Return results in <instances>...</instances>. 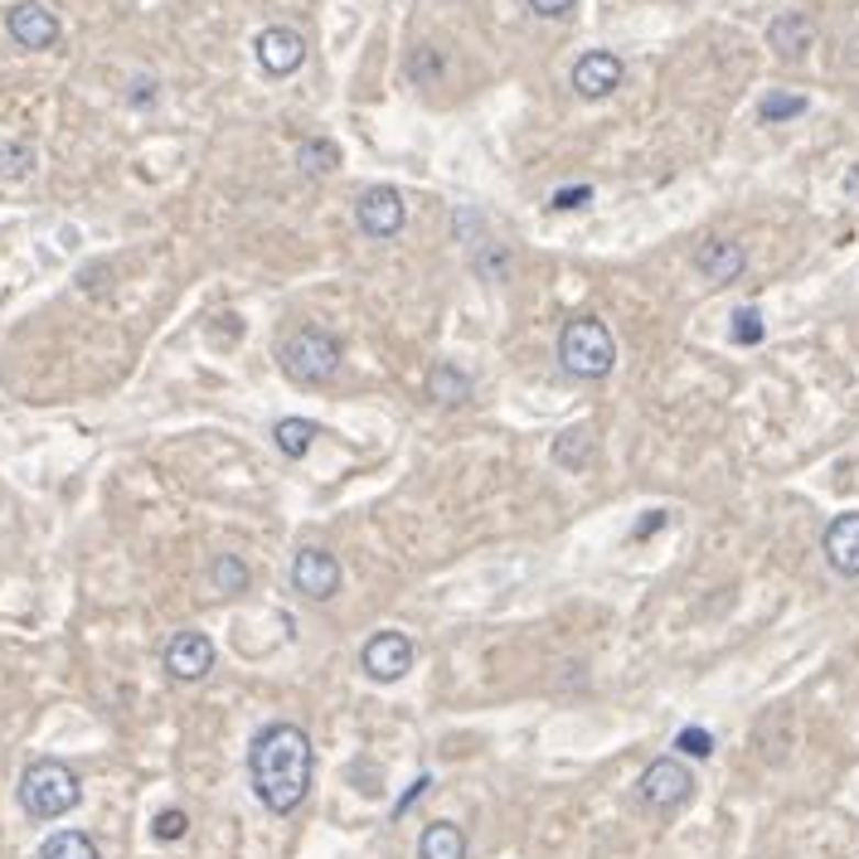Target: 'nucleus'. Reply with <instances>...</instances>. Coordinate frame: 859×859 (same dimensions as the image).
Wrapping results in <instances>:
<instances>
[{"instance_id": "obj_25", "label": "nucleus", "mask_w": 859, "mask_h": 859, "mask_svg": "<svg viewBox=\"0 0 859 859\" xmlns=\"http://www.w3.org/2000/svg\"><path fill=\"white\" fill-rule=\"evenodd\" d=\"M762 335H768V326H762L758 306H738V311H734V340H738V345H758Z\"/></svg>"}, {"instance_id": "obj_20", "label": "nucleus", "mask_w": 859, "mask_h": 859, "mask_svg": "<svg viewBox=\"0 0 859 859\" xmlns=\"http://www.w3.org/2000/svg\"><path fill=\"white\" fill-rule=\"evenodd\" d=\"M209 583H214L223 597H239V593H249L253 573H249V563H243L239 554H219L214 563H209Z\"/></svg>"}, {"instance_id": "obj_19", "label": "nucleus", "mask_w": 859, "mask_h": 859, "mask_svg": "<svg viewBox=\"0 0 859 859\" xmlns=\"http://www.w3.org/2000/svg\"><path fill=\"white\" fill-rule=\"evenodd\" d=\"M316 422L311 418H282L277 428H273V442H277V452L282 456H291V462H301L306 452H311V442H316Z\"/></svg>"}, {"instance_id": "obj_11", "label": "nucleus", "mask_w": 859, "mask_h": 859, "mask_svg": "<svg viewBox=\"0 0 859 859\" xmlns=\"http://www.w3.org/2000/svg\"><path fill=\"white\" fill-rule=\"evenodd\" d=\"M621 78H627V64H621L612 49H587L579 64H573V92H579V98H587V102L617 92Z\"/></svg>"}, {"instance_id": "obj_23", "label": "nucleus", "mask_w": 859, "mask_h": 859, "mask_svg": "<svg viewBox=\"0 0 859 859\" xmlns=\"http://www.w3.org/2000/svg\"><path fill=\"white\" fill-rule=\"evenodd\" d=\"M806 112V98L802 92H768V98L758 102V117L762 122H792V117Z\"/></svg>"}, {"instance_id": "obj_29", "label": "nucleus", "mask_w": 859, "mask_h": 859, "mask_svg": "<svg viewBox=\"0 0 859 859\" xmlns=\"http://www.w3.org/2000/svg\"><path fill=\"white\" fill-rule=\"evenodd\" d=\"M573 5H579V0H529V10H535V15H544V20H563Z\"/></svg>"}, {"instance_id": "obj_8", "label": "nucleus", "mask_w": 859, "mask_h": 859, "mask_svg": "<svg viewBox=\"0 0 859 859\" xmlns=\"http://www.w3.org/2000/svg\"><path fill=\"white\" fill-rule=\"evenodd\" d=\"M355 223L364 239H394L398 229L408 223V209H404V195L394 185H379V190H364L360 205H355Z\"/></svg>"}, {"instance_id": "obj_4", "label": "nucleus", "mask_w": 859, "mask_h": 859, "mask_svg": "<svg viewBox=\"0 0 859 859\" xmlns=\"http://www.w3.org/2000/svg\"><path fill=\"white\" fill-rule=\"evenodd\" d=\"M277 364L291 384H331L340 370V340L321 326H301L277 345Z\"/></svg>"}, {"instance_id": "obj_15", "label": "nucleus", "mask_w": 859, "mask_h": 859, "mask_svg": "<svg viewBox=\"0 0 859 859\" xmlns=\"http://www.w3.org/2000/svg\"><path fill=\"white\" fill-rule=\"evenodd\" d=\"M768 44L777 49V58H786V64H796V58L811 54V44H816V25H811L806 15H777L768 25Z\"/></svg>"}, {"instance_id": "obj_13", "label": "nucleus", "mask_w": 859, "mask_h": 859, "mask_svg": "<svg viewBox=\"0 0 859 859\" xmlns=\"http://www.w3.org/2000/svg\"><path fill=\"white\" fill-rule=\"evenodd\" d=\"M748 267V253L738 239H704L700 249H694V273L704 282H714V287H724V282H738Z\"/></svg>"}, {"instance_id": "obj_17", "label": "nucleus", "mask_w": 859, "mask_h": 859, "mask_svg": "<svg viewBox=\"0 0 859 859\" xmlns=\"http://www.w3.org/2000/svg\"><path fill=\"white\" fill-rule=\"evenodd\" d=\"M428 394L438 398L442 408H462L466 398H472V374L456 370V364H432V374H428Z\"/></svg>"}, {"instance_id": "obj_2", "label": "nucleus", "mask_w": 859, "mask_h": 859, "mask_svg": "<svg viewBox=\"0 0 859 859\" xmlns=\"http://www.w3.org/2000/svg\"><path fill=\"white\" fill-rule=\"evenodd\" d=\"M78 802H84V782H78V772L64 768L58 758L30 762L25 777H20V806H25L30 821H58Z\"/></svg>"}, {"instance_id": "obj_1", "label": "nucleus", "mask_w": 859, "mask_h": 859, "mask_svg": "<svg viewBox=\"0 0 859 859\" xmlns=\"http://www.w3.org/2000/svg\"><path fill=\"white\" fill-rule=\"evenodd\" d=\"M311 772H316V748L306 738L301 724H267L257 728L253 748H249V777L253 792L273 816H291L306 792H311Z\"/></svg>"}, {"instance_id": "obj_14", "label": "nucleus", "mask_w": 859, "mask_h": 859, "mask_svg": "<svg viewBox=\"0 0 859 859\" xmlns=\"http://www.w3.org/2000/svg\"><path fill=\"white\" fill-rule=\"evenodd\" d=\"M821 549H826V563L840 573V579H859V510L835 515V520L826 525Z\"/></svg>"}, {"instance_id": "obj_18", "label": "nucleus", "mask_w": 859, "mask_h": 859, "mask_svg": "<svg viewBox=\"0 0 859 859\" xmlns=\"http://www.w3.org/2000/svg\"><path fill=\"white\" fill-rule=\"evenodd\" d=\"M554 462L563 472H583L593 462V428H563L554 438Z\"/></svg>"}, {"instance_id": "obj_10", "label": "nucleus", "mask_w": 859, "mask_h": 859, "mask_svg": "<svg viewBox=\"0 0 859 859\" xmlns=\"http://www.w3.org/2000/svg\"><path fill=\"white\" fill-rule=\"evenodd\" d=\"M253 54H257V64H263V74L287 78L306 64V40H301V30H291V25H267L253 40Z\"/></svg>"}, {"instance_id": "obj_3", "label": "nucleus", "mask_w": 859, "mask_h": 859, "mask_svg": "<svg viewBox=\"0 0 859 859\" xmlns=\"http://www.w3.org/2000/svg\"><path fill=\"white\" fill-rule=\"evenodd\" d=\"M559 364L573 374V379H607L612 364H617V340L597 316H573V321H563L559 331Z\"/></svg>"}, {"instance_id": "obj_7", "label": "nucleus", "mask_w": 859, "mask_h": 859, "mask_svg": "<svg viewBox=\"0 0 859 859\" xmlns=\"http://www.w3.org/2000/svg\"><path fill=\"white\" fill-rule=\"evenodd\" d=\"M360 665H364V675H370V680L394 685V680H404L408 665H414V641H408L404 631H379V637L364 641Z\"/></svg>"}, {"instance_id": "obj_28", "label": "nucleus", "mask_w": 859, "mask_h": 859, "mask_svg": "<svg viewBox=\"0 0 859 859\" xmlns=\"http://www.w3.org/2000/svg\"><path fill=\"white\" fill-rule=\"evenodd\" d=\"M587 199H593V185H563V190H554V199H549V209H583Z\"/></svg>"}, {"instance_id": "obj_21", "label": "nucleus", "mask_w": 859, "mask_h": 859, "mask_svg": "<svg viewBox=\"0 0 859 859\" xmlns=\"http://www.w3.org/2000/svg\"><path fill=\"white\" fill-rule=\"evenodd\" d=\"M34 859H98V845L88 840L84 830H58L49 840L40 845V855Z\"/></svg>"}, {"instance_id": "obj_27", "label": "nucleus", "mask_w": 859, "mask_h": 859, "mask_svg": "<svg viewBox=\"0 0 859 859\" xmlns=\"http://www.w3.org/2000/svg\"><path fill=\"white\" fill-rule=\"evenodd\" d=\"M151 830H156V840H180V835L190 830V816H185V811H161Z\"/></svg>"}, {"instance_id": "obj_22", "label": "nucleus", "mask_w": 859, "mask_h": 859, "mask_svg": "<svg viewBox=\"0 0 859 859\" xmlns=\"http://www.w3.org/2000/svg\"><path fill=\"white\" fill-rule=\"evenodd\" d=\"M297 166L306 175H331L340 166V146H335V141H326V136H306L297 146Z\"/></svg>"}, {"instance_id": "obj_12", "label": "nucleus", "mask_w": 859, "mask_h": 859, "mask_svg": "<svg viewBox=\"0 0 859 859\" xmlns=\"http://www.w3.org/2000/svg\"><path fill=\"white\" fill-rule=\"evenodd\" d=\"M5 30H10V40H15L20 49H54L58 44V15L44 10L40 0H20V5H10Z\"/></svg>"}, {"instance_id": "obj_31", "label": "nucleus", "mask_w": 859, "mask_h": 859, "mask_svg": "<svg viewBox=\"0 0 859 859\" xmlns=\"http://www.w3.org/2000/svg\"><path fill=\"white\" fill-rule=\"evenodd\" d=\"M845 195L859 199V166H850V175H845Z\"/></svg>"}, {"instance_id": "obj_24", "label": "nucleus", "mask_w": 859, "mask_h": 859, "mask_svg": "<svg viewBox=\"0 0 859 859\" xmlns=\"http://www.w3.org/2000/svg\"><path fill=\"white\" fill-rule=\"evenodd\" d=\"M30 170H34V146L5 141V146H0V180H25Z\"/></svg>"}, {"instance_id": "obj_30", "label": "nucleus", "mask_w": 859, "mask_h": 859, "mask_svg": "<svg viewBox=\"0 0 859 859\" xmlns=\"http://www.w3.org/2000/svg\"><path fill=\"white\" fill-rule=\"evenodd\" d=\"M665 525V510H656V515H646V520H637V535H651V529H661Z\"/></svg>"}, {"instance_id": "obj_6", "label": "nucleus", "mask_w": 859, "mask_h": 859, "mask_svg": "<svg viewBox=\"0 0 859 859\" xmlns=\"http://www.w3.org/2000/svg\"><path fill=\"white\" fill-rule=\"evenodd\" d=\"M291 587L306 603H331L340 593V559L331 549H297L291 559Z\"/></svg>"}, {"instance_id": "obj_26", "label": "nucleus", "mask_w": 859, "mask_h": 859, "mask_svg": "<svg viewBox=\"0 0 859 859\" xmlns=\"http://www.w3.org/2000/svg\"><path fill=\"white\" fill-rule=\"evenodd\" d=\"M675 748L690 752V758H709V752H714V734H709V728H680Z\"/></svg>"}, {"instance_id": "obj_5", "label": "nucleus", "mask_w": 859, "mask_h": 859, "mask_svg": "<svg viewBox=\"0 0 859 859\" xmlns=\"http://www.w3.org/2000/svg\"><path fill=\"white\" fill-rule=\"evenodd\" d=\"M637 792H641L646 806L661 811V816H665V811H680V806H685L690 796H694V777H690V768H685L680 758H656L651 768L641 772V786H637Z\"/></svg>"}, {"instance_id": "obj_16", "label": "nucleus", "mask_w": 859, "mask_h": 859, "mask_svg": "<svg viewBox=\"0 0 859 859\" xmlns=\"http://www.w3.org/2000/svg\"><path fill=\"white\" fill-rule=\"evenodd\" d=\"M418 859H466V830L452 821H432L418 835Z\"/></svg>"}, {"instance_id": "obj_9", "label": "nucleus", "mask_w": 859, "mask_h": 859, "mask_svg": "<svg viewBox=\"0 0 859 859\" xmlns=\"http://www.w3.org/2000/svg\"><path fill=\"white\" fill-rule=\"evenodd\" d=\"M214 670V641L205 631H175L166 641V675L180 680V685H195Z\"/></svg>"}]
</instances>
